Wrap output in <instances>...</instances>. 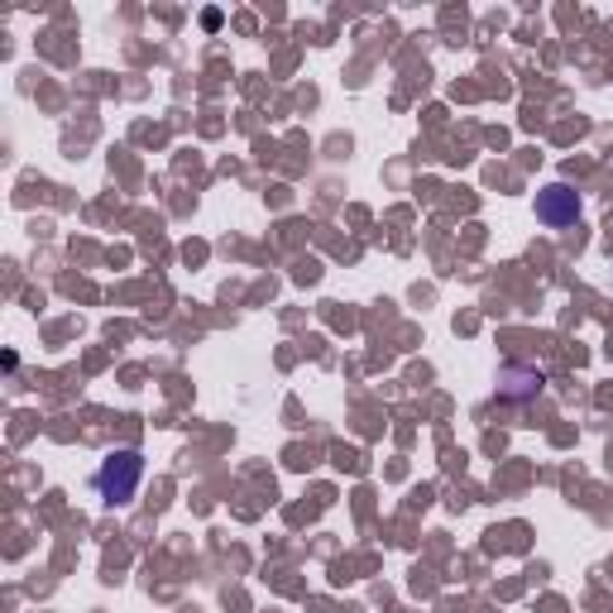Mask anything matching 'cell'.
I'll list each match as a JSON object with an SVG mask.
<instances>
[{
	"label": "cell",
	"instance_id": "1",
	"mask_svg": "<svg viewBox=\"0 0 613 613\" xmlns=\"http://www.w3.org/2000/svg\"><path fill=\"white\" fill-rule=\"evenodd\" d=\"M139 479H145V455L139 451H111L97 475H91V485H97L106 508H125L129 499H135Z\"/></svg>",
	"mask_w": 613,
	"mask_h": 613
},
{
	"label": "cell",
	"instance_id": "2",
	"mask_svg": "<svg viewBox=\"0 0 613 613\" xmlns=\"http://www.w3.org/2000/svg\"><path fill=\"white\" fill-rule=\"evenodd\" d=\"M537 220L552 230H566L580 220V192L566 188V182H552V188L537 192Z\"/></svg>",
	"mask_w": 613,
	"mask_h": 613
}]
</instances>
